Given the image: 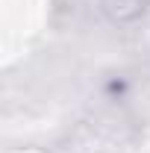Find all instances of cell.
<instances>
[{"mask_svg": "<svg viewBox=\"0 0 150 153\" xmlns=\"http://www.w3.org/2000/svg\"><path fill=\"white\" fill-rule=\"evenodd\" d=\"M103 15L115 24H132L144 15L147 9V0H97Z\"/></svg>", "mask_w": 150, "mask_h": 153, "instance_id": "1", "label": "cell"}]
</instances>
